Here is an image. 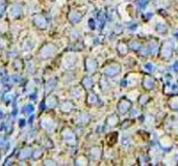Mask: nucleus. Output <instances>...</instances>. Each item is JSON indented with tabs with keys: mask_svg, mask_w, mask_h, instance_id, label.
Segmentation results:
<instances>
[{
	"mask_svg": "<svg viewBox=\"0 0 178 166\" xmlns=\"http://www.w3.org/2000/svg\"><path fill=\"white\" fill-rule=\"evenodd\" d=\"M130 108H131V102L129 100L125 99V98H123L118 104V110L121 114H125Z\"/></svg>",
	"mask_w": 178,
	"mask_h": 166,
	"instance_id": "1",
	"label": "nucleus"
},
{
	"mask_svg": "<svg viewBox=\"0 0 178 166\" xmlns=\"http://www.w3.org/2000/svg\"><path fill=\"white\" fill-rule=\"evenodd\" d=\"M119 123V118L117 115H112L107 118V126L108 127H116Z\"/></svg>",
	"mask_w": 178,
	"mask_h": 166,
	"instance_id": "2",
	"label": "nucleus"
},
{
	"mask_svg": "<svg viewBox=\"0 0 178 166\" xmlns=\"http://www.w3.org/2000/svg\"><path fill=\"white\" fill-rule=\"evenodd\" d=\"M169 106L171 107V109L178 110V96H174L171 98L169 101Z\"/></svg>",
	"mask_w": 178,
	"mask_h": 166,
	"instance_id": "3",
	"label": "nucleus"
},
{
	"mask_svg": "<svg viewBox=\"0 0 178 166\" xmlns=\"http://www.w3.org/2000/svg\"><path fill=\"white\" fill-rule=\"evenodd\" d=\"M150 86H154V79L150 76V80H148V75L144 78V87L147 89H150Z\"/></svg>",
	"mask_w": 178,
	"mask_h": 166,
	"instance_id": "4",
	"label": "nucleus"
}]
</instances>
